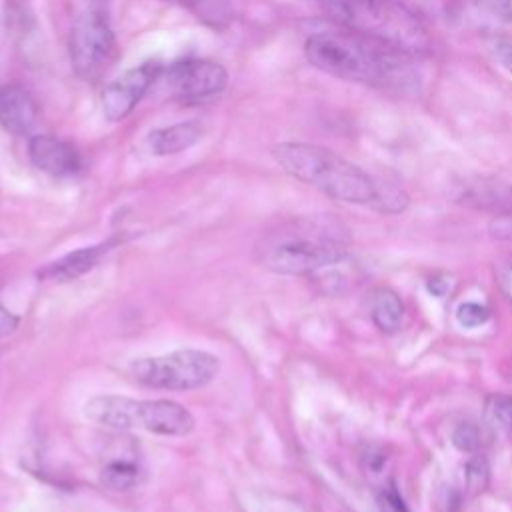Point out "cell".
Returning a JSON list of instances; mask_svg holds the SVG:
<instances>
[{
	"label": "cell",
	"instance_id": "cell-3",
	"mask_svg": "<svg viewBox=\"0 0 512 512\" xmlns=\"http://www.w3.org/2000/svg\"><path fill=\"white\" fill-rule=\"evenodd\" d=\"M272 156L286 174L328 198L376 208L380 182L344 156L308 142H280L272 148Z\"/></svg>",
	"mask_w": 512,
	"mask_h": 512
},
{
	"label": "cell",
	"instance_id": "cell-19",
	"mask_svg": "<svg viewBox=\"0 0 512 512\" xmlns=\"http://www.w3.org/2000/svg\"><path fill=\"white\" fill-rule=\"evenodd\" d=\"M452 444L460 452H476L482 444V432L474 422H460L452 432Z\"/></svg>",
	"mask_w": 512,
	"mask_h": 512
},
{
	"label": "cell",
	"instance_id": "cell-7",
	"mask_svg": "<svg viewBox=\"0 0 512 512\" xmlns=\"http://www.w3.org/2000/svg\"><path fill=\"white\" fill-rule=\"evenodd\" d=\"M228 72L220 62L208 58H188L174 62L166 72V86L174 100L196 104L224 92Z\"/></svg>",
	"mask_w": 512,
	"mask_h": 512
},
{
	"label": "cell",
	"instance_id": "cell-23",
	"mask_svg": "<svg viewBox=\"0 0 512 512\" xmlns=\"http://www.w3.org/2000/svg\"><path fill=\"white\" fill-rule=\"evenodd\" d=\"M18 324H20V318L14 312H10L4 304H0V340L14 334Z\"/></svg>",
	"mask_w": 512,
	"mask_h": 512
},
{
	"label": "cell",
	"instance_id": "cell-25",
	"mask_svg": "<svg viewBox=\"0 0 512 512\" xmlns=\"http://www.w3.org/2000/svg\"><path fill=\"white\" fill-rule=\"evenodd\" d=\"M364 460H366V466L372 472H378L382 468V464L386 462V456L380 450H376V448H368V452L364 454Z\"/></svg>",
	"mask_w": 512,
	"mask_h": 512
},
{
	"label": "cell",
	"instance_id": "cell-4",
	"mask_svg": "<svg viewBox=\"0 0 512 512\" xmlns=\"http://www.w3.org/2000/svg\"><path fill=\"white\" fill-rule=\"evenodd\" d=\"M346 30L362 34L410 58L430 52V36L420 18L400 0H316Z\"/></svg>",
	"mask_w": 512,
	"mask_h": 512
},
{
	"label": "cell",
	"instance_id": "cell-29",
	"mask_svg": "<svg viewBox=\"0 0 512 512\" xmlns=\"http://www.w3.org/2000/svg\"><path fill=\"white\" fill-rule=\"evenodd\" d=\"M478 2H480V0H478Z\"/></svg>",
	"mask_w": 512,
	"mask_h": 512
},
{
	"label": "cell",
	"instance_id": "cell-22",
	"mask_svg": "<svg viewBox=\"0 0 512 512\" xmlns=\"http://www.w3.org/2000/svg\"><path fill=\"white\" fill-rule=\"evenodd\" d=\"M436 502H438L436 506L440 508V512H456L458 506H460V494L452 486H444L438 492Z\"/></svg>",
	"mask_w": 512,
	"mask_h": 512
},
{
	"label": "cell",
	"instance_id": "cell-13",
	"mask_svg": "<svg viewBox=\"0 0 512 512\" xmlns=\"http://www.w3.org/2000/svg\"><path fill=\"white\" fill-rule=\"evenodd\" d=\"M88 420L114 430H132L138 426V400L118 394H98L84 404Z\"/></svg>",
	"mask_w": 512,
	"mask_h": 512
},
{
	"label": "cell",
	"instance_id": "cell-26",
	"mask_svg": "<svg viewBox=\"0 0 512 512\" xmlns=\"http://www.w3.org/2000/svg\"><path fill=\"white\" fill-rule=\"evenodd\" d=\"M446 290H448V284H446L444 280H440V278H430V280H428V292H430L432 296L442 298Z\"/></svg>",
	"mask_w": 512,
	"mask_h": 512
},
{
	"label": "cell",
	"instance_id": "cell-8",
	"mask_svg": "<svg viewBox=\"0 0 512 512\" xmlns=\"http://www.w3.org/2000/svg\"><path fill=\"white\" fill-rule=\"evenodd\" d=\"M160 72H162L160 62L148 60L126 70L122 76L112 80L102 92V112L106 120L120 122L126 116H130L136 104L158 80Z\"/></svg>",
	"mask_w": 512,
	"mask_h": 512
},
{
	"label": "cell",
	"instance_id": "cell-12",
	"mask_svg": "<svg viewBox=\"0 0 512 512\" xmlns=\"http://www.w3.org/2000/svg\"><path fill=\"white\" fill-rule=\"evenodd\" d=\"M40 108L20 84L0 86V126L16 136L30 134L38 124Z\"/></svg>",
	"mask_w": 512,
	"mask_h": 512
},
{
	"label": "cell",
	"instance_id": "cell-21",
	"mask_svg": "<svg viewBox=\"0 0 512 512\" xmlns=\"http://www.w3.org/2000/svg\"><path fill=\"white\" fill-rule=\"evenodd\" d=\"M376 502H378V512H410L404 498L396 490L394 482H390L386 488L380 490Z\"/></svg>",
	"mask_w": 512,
	"mask_h": 512
},
{
	"label": "cell",
	"instance_id": "cell-10",
	"mask_svg": "<svg viewBox=\"0 0 512 512\" xmlns=\"http://www.w3.org/2000/svg\"><path fill=\"white\" fill-rule=\"evenodd\" d=\"M196 426L186 406L168 398L138 400V426L158 436H188Z\"/></svg>",
	"mask_w": 512,
	"mask_h": 512
},
{
	"label": "cell",
	"instance_id": "cell-20",
	"mask_svg": "<svg viewBox=\"0 0 512 512\" xmlns=\"http://www.w3.org/2000/svg\"><path fill=\"white\" fill-rule=\"evenodd\" d=\"M490 318V310L480 302H462L456 308V320L464 328H478L486 324Z\"/></svg>",
	"mask_w": 512,
	"mask_h": 512
},
{
	"label": "cell",
	"instance_id": "cell-2",
	"mask_svg": "<svg viewBox=\"0 0 512 512\" xmlns=\"http://www.w3.org/2000/svg\"><path fill=\"white\" fill-rule=\"evenodd\" d=\"M348 256V236L332 218H296L268 230L254 246V260L284 276H306L340 264Z\"/></svg>",
	"mask_w": 512,
	"mask_h": 512
},
{
	"label": "cell",
	"instance_id": "cell-18",
	"mask_svg": "<svg viewBox=\"0 0 512 512\" xmlns=\"http://www.w3.org/2000/svg\"><path fill=\"white\" fill-rule=\"evenodd\" d=\"M464 480H466V492L470 496H478L486 490L490 482V466L482 454H476L466 462Z\"/></svg>",
	"mask_w": 512,
	"mask_h": 512
},
{
	"label": "cell",
	"instance_id": "cell-27",
	"mask_svg": "<svg viewBox=\"0 0 512 512\" xmlns=\"http://www.w3.org/2000/svg\"><path fill=\"white\" fill-rule=\"evenodd\" d=\"M88 2V8H96V10H102L110 4V0H86Z\"/></svg>",
	"mask_w": 512,
	"mask_h": 512
},
{
	"label": "cell",
	"instance_id": "cell-16",
	"mask_svg": "<svg viewBox=\"0 0 512 512\" xmlns=\"http://www.w3.org/2000/svg\"><path fill=\"white\" fill-rule=\"evenodd\" d=\"M144 480V468L136 460L116 458L100 470V482L112 492H126Z\"/></svg>",
	"mask_w": 512,
	"mask_h": 512
},
{
	"label": "cell",
	"instance_id": "cell-17",
	"mask_svg": "<svg viewBox=\"0 0 512 512\" xmlns=\"http://www.w3.org/2000/svg\"><path fill=\"white\" fill-rule=\"evenodd\" d=\"M484 416L494 428L502 432H512V396L490 394L484 404Z\"/></svg>",
	"mask_w": 512,
	"mask_h": 512
},
{
	"label": "cell",
	"instance_id": "cell-6",
	"mask_svg": "<svg viewBox=\"0 0 512 512\" xmlns=\"http://www.w3.org/2000/svg\"><path fill=\"white\" fill-rule=\"evenodd\" d=\"M68 54L74 74L84 82H98L108 74L120 56L116 36L102 10L80 12L68 36Z\"/></svg>",
	"mask_w": 512,
	"mask_h": 512
},
{
	"label": "cell",
	"instance_id": "cell-9",
	"mask_svg": "<svg viewBox=\"0 0 512 512\" xmlns=\"http://www.w3.org/2000/svg\"><path fill=\"white\" fill-rule=\"evenodd\" d=\"M30 162L44 174L54 178H72L82 170L78 148L50 134H36L28 142Z\"/></svg>",
	"mask_w": 512,
	"mask_h": 512
},
{
	"label": "cell",
	"instance_id": "cell-14",
	"mask_svg": "<svg viewBox=\"0 0 512 512\" xmlns=\"http://www.w3.org/2000/svg\"><path fill=\"white\" fill-rule=\"evenodd\" d=\"M202 132L204 130L198 120H184L152 130L146 144L154 156H172L192 148L202 138Z\"/></svg>",
	"mask_w": 512,
	"mask_h": 512
},
{
	"label": "cell",
	"instance_id": "cell-15",
	"mask_svg": "<svg viewBox=\"0 0 512 512\" xmlns=\"http://www.w3.org/2000/svg\"><path fill=\"white\" fill-rule=\"evenodd\" d=\"M370 318L374 326L384 334H394L404 320V302L390 288H378L372 294Z\"/></svg>",
	"mask_w": 512,
	"mask_h": 512
},
{
	"label": "cell",
	"instance_id": "cell-5",
	"mask_svg": "<svg viewBox=\"0 0 512 512\" xmlns=\"http://www.w3.org/2000/svg\"><path fill=\"white\" fill-rule=\"evenodd\" d=\"M130 376L152 390L186 392L208 386L220 372V358L198 348H180L162 356L136 358Z\"/></svg>",
	"mask_w": 512,
	"mask_h": 512
},
{
	"label": "cell",
	"instance_id": "cell-24",
	"mask_svg": "<svg viewBox=\"0 0 512 512\" xmlns=\"http://www.w3.org/2000/svg\"><path fill=\"white\" fill-rule=\"evenodd\" d=\"M494 56L500 62V66L512 74V42H498L494 46Z\"/></svg>",
	"mask_w": 512,
	"mask_h": 512
},
{
	"label": "cell",
	"instance_id": "cell-11",
	"mask_svg": "<svg viewBox=\"0 0 512 512\" xmlns=\"http://www.w3.org/2000/svg\"><path fill=\"white\" fill-rule=\"evenodd\" d=\"M120 240L118 238H110L106 242H100V244H92V246H84V248H78L74 252H68L48 264H44L36 276L40 280H46V282H72L80 276H84L86 272H90L92 268H96L100 264V260L118 244Z\"/></svg>",
	"mask_w": 512,
	"mask_h": 512
},
{
	"label": "cell",
	"instance_id": "cell-1",
	"mask_svg": "<svg viewBox=\"0 0 512 512\" xmlns=\"http://www.w3.org/2000/svg\"><path fill=\"white\" fill-rule=\"evenodd\" d=\"M304 54L320 72L356 84L402 88L412 80L410 56L346 28L312 34L304 44Z\"/></svg>",
	"mask_w": 512,
	"mask_h": 512
},
{
	"label": "cell",
	"instance_id": "cell-28",
	"mask_svg": "<svg viewBox=\"0 0 512 512\" xmlns=\"http://www.w3.org/2000/svg\"><path fill=\"white\" fill-rule=\"evenodd\" d=\"M166 2H176V4H182V6H188V8H194L198 0H166Z\"/></svg>",
	"mask_w": 512,
	"mask_h": 512
}]
</instances>
